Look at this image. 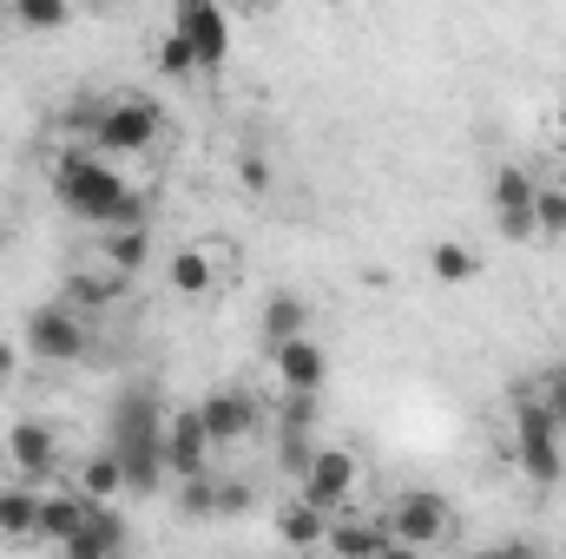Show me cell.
Segmentation results:
<instances>
[{"label": "cell", "instance_id": "obj_9", "mask_svg": "<svg viewBox=\"0 0 566 559\" xmlns=\"http://www.w3.org/2000/svg\"><path fill=\"white\" fill-rule=\"evenodd\" d=\"M488 198H494V218H501L507 238H534V198H541V178H534L527 165H501L494 184H488Z\"/></svg>", "mask_w": 566, "mask_h": 559}, {"label": "cell", "instance_id": "obj_13", "mask_svg": "<svg viewBox=\"0 0 566 559\" xmlns=\"http://www.w3.org/2000/svg\"><path fill=\"white\" fill-rule=\"evenodd\" d=\"M271 362H277L283 395H316L323 376H329V356H323V342H310V336H296V342L271 349Z\"/></svg>", "mask_w": 566, "mask_h": 559}, {"label": "cell", "instance_id": "obj_1", "mask_svg": "<svg viewBox=\"0 0 566 559\" xmlns=\"http://www.w3.org/2000/svg\"><path fill=\"white\" fill-rule=\"evenodd\" d=\"M53 198L86 218V224H106V231H145V191H133L99 151H80L66 145L53 158Z\"/></svg>", "mask_w": 566, "mask_h": 559}, {"label": "cell", "instance_id": "obj_18", "mask_svg": "<svg viewBox=\"0 0 566 559\" xmlns=\"http://www.w3.org/2000/svg\"><path fill=\"white\" fill-rule=\"evenodd\" d=\"M277 534H283V547L310 553V547H323V540H329V514H316V507L296 494L290 507H277Z\"/></svg>", "mask_w": 566, "mask_h": 559}, {"label": "cell", "instance_id": "obj_31", "mask_svg": "<svg viewBox=\"0 0 566 559\" xmlns=\"http://www.w3.org/2000/svg\"><path fill=\"white\" fill-rule=\"evenodd\" d=\"M238 178H244L251 191H271V165H264V151H244V158H238Z\"/></svg>", "mask_w": 566, "mask_h": 559}, {"label": "cell", "instance_id": "obj_25", "mask_svg": "<svg viewBox=\"0 0 566 559\" xmlns=\"http://www.w3.org/2000/svg\"><path fill=\"white\" fill-rule=\"evenodd\" d=\"M178 514H185V520H218V474L178 481Z\"/></svg>", "mask_w": 566, "mask_h": 559}, {"label": "cell", "instance_id": "obj_15", "mask_svg": "<svg viewBox=\"0 0 566 559\" xmlns=\"http://www.w3.org/2000/svg\"><path fill=\"white\" fill-rule=\"evenodd\" d=\"M86 514H93V500H86L80 487H66V494H40V540L73 547L80 527H86Z\"/></svg>", "mask_w": 566, "mask_h": 559}, {"label": "cell", "instance_id": "obj_11", "mask_svg": "<svg viewBox=\"0 0 566 559\" xmlns=\"http://www.w3.org/2000/svg\"><path fill=\"white\" fill-rule=\"evenodd\" d=\"M198 421H205L211 447H231V441H251V428H258V402H251L244 389H211V395L198 402Z\"/></svg>", "mask_w": 566, "mask_h": 559}, {"label": "cell", "instance_id": "obj_33", "mask_svg": "<svg viewBox=\"0 0 566 559\" xmlns=\"http://www.w3.org/2000/svg\"><path fill=\"white\" fill-rule=\"evenodd\" d=\"M376 559H428V553H416V547H402V540H382V547H376Z\"/></svg>", "mask_w": 566, "mask_h": 559}, {"label": "cell", "instance_id": "obj_22", "mask_svg": "<svg viewBox=\"0 0 566 559\" xmlns=\"http://www.w3.org/2000/svg\"><path fill=\"white\" fill-rule=\"evenodd\" d=\"M99 257H106L113 271H126V277H133V271H139L145 257H151V238H145V231H106Z\"/></svg>", "mask_w": 566, "mask_h": 559}, {"label": "cell", "instance_id": "obj_35", "mask_svg": "<svg viewBox=\"0 0 566 559\" xmlns=\"http://www.w3.org/2000/svg\"><path fill=\"white\" fill-rule=\"evenodd\" d=\"M554 133H560V145H566V99L554 106Z\"/></svg>", "mask_w": 566, "mask_h": 559}, {"label": "cell", "instance_id": "obj_5", "mask_svg": "<svg viewBox=\"0 0 566 559\" xmlns=\"http://www.w3.org/2000/svg\"><path fill=\"white\" fill-rule=\"evenodd\" d=\"M382 534L402 540V547H416V553H434V547L454 534V507H448L441 494H402V500L382 514Z\"/></svg>", "mask_w": 566, "mask_h": 559}, {"label": "cell", "instance_id": "obj_24", "mask_svg": "<svg viewBox=\"0 0 566 559\" xmlns=\"http://www.w3.org/2000/svg\"><path fill=\"white\" fill-rule=\"evenodd\" d=\"M428 271H434L441 283H474L481 257H474L468 244H434V251H428Z\"/></svg>", "mask_w": 566, "mask_h": 559}, {"label": "cell", "instance_id": "obj_30", "mask_svg": "<svg viewBox=\"0 0 566 559\" xmlns=\"http://www.w3.org/2000/svg\"><path fill=\"white\" fill-rule=\"evenodd\" d=\"M244 507H251V487L218 474V520H231V514H244Z\"/></svg>", "mask_w": 566, "mask_h": 559}, {"label": "cell", "instance_id": "obj_2", "mask_svg": "<svg viewBox=\"0 0 566 559\" xmlns=\"http://www.w3.org/2000/svg\"><path fill=\"white\" fill-rule=\"evenodd\" d=\"M106 454L126 467V494H158L165 487V402L158 389H126L113 402V441Z\"/></svg>", "mask_w": 566, "mask_h": 559}, {"label": "cell", "instance_id": "obj_6", "mask_svg": "<svg viewBox=\"0 0 566 559\" xmlns=\"http://www.w3.org/2000/svg\"><path fill=\"white\" fill-rule=\"evenodd\" d=\"M27 356L33 362H80L86 356V316L73 303H40L27 316Z\"/></svg>", "mask_w": 566, "mask_h": 559}, {"label": "cell", "instance_id": "obj_19", "mask_svg": "<svg viewBox=\"0 0 566 559\" xmlns=\"http://www.w3.org/2000/svg\"><path fill=\"white\" fill-rule=\"evenodd\" d=\"M389 534H382V520H329V540H323V553L336 559H376Z\"/></svg>", "mask_w": 566, "mask_h": 559}, {"label": "cell", "instance_id": "obj_32", "mask_svg": "<svg viewBox=\"0 0 566 559\" xmlns=\"http://www.w3.org/2000/svg\"><path fill=\"white\" fill-rule=\"evenodd\" d=\"M13 376H20V349H13V342H0V395L13 389Z\"/></svg>", "mask_w": 566, "mask_h": 559}, {"label": "cell", "instance_id": "obj_3", "mask_svg": "<svg viewBox=\"0 0 566 559\" xmlns=\"http://www.w3.org/2000/svg\"><path fill=\"white\" fill-rule=\"evenodd\" d=\"M165 133V106L158 99H145V93H113V99H93V126H86V139L99 158H139L151 151Z\"/></svg>", "mask_w": 566, "mask_h": 559}, {"label": "cell", "instance_id": "obj_27", "mask_svg": "<svg viewBox=\"0 0 566 559\" xmlns=\"http://www.w3.org/2000/svg\"><path fill=\"white\" fill-rule=\"evenodd\" d=\"M534 402H541V409H547V415L566 428V362L541 369V382H534Z\"/></svg>", "mask_w": 566, "mask_h": 559}, {"label": "cell", "instance_id": "obj_14", "mask_svg": "<svg viewBox=\"0 0 566 559\" xmlns=\"http://www.w3.org/2000/svg\"><path fill=\"white\" fill-rule=\"evenodd\" d=\"M126 271H113L106 257H86V271H73V283H66V303L86 316V309H106V303H119L126 296Z\"/></svg>", "mask_w": 566, "mask_h": 559}, {"label": "cell", "instance_id": "obj_37", "mask_svg": "<svg viewBox=\"0 0 566 559\" xmlns=\"http://www.w3.org/2000/svg\"><path fill=\"white\" fill-rule=\"evenodd\" d=\"M0 244H7V211H0Z\"/></svg>", "mask_w": 566, "mask_h": 559}, {"label": "cell", "instance_id": "obj_8", "mask_svg": "<svg viewBox=\"0 0 566 559\" xmlns=\"http://www.w3.org/2000/svg\"><path fill=\"white\" fill-rule=\"evenodd\" d=\"M171 33L191 46L198 66H224V60H231V20H224L211 0H185L178 20H171Z\"/></svg>", "mask_w": 566, "mask_h": 559}, {"label": "cell", "instance_id": "obj_12", "mask_svg": "<svg viewBox=\"0 0 566 559\" xmlns=\"http://www.w3.org/2000/svg\"><path fill=\"white\" fill-rule=\"evenodd\" d=\"M7 461H13V474L33 487V481H46L53 467H60V441H53V428L46 421H13L7 428Z\"/></svg>", "mask_w": 566, "mask_h": 559}, {"label": "cell", "instance_id": "obj_4", "mask_svg": "<svg viewBox=\"0 0 566 559\" xmlns=\"http://www.w3.org/2000/svg\"><path fill=\"white\" fill-rule=\"evenodd\" d=\"M514 454L534 487H554L566 474V428L534 402V389H521V402H514Z\"/></svg>", "mask_w": 566, "mask_h": 559}, {"label": "cell", "instance_id": "obj_7", "mask_svg": "<svg viewBox=\"0 0 566 559\" xmlns=\"http://www.w3.org/2000/svg\"><path fill=\"white\" fill-rule=\"evenodd\" d=\"M349 494H356V454H349V447H316L310 467H303V500L336 520V507H343Z\"/></svg>", "mask_w": 566, "mask_h": 559}, {"label": "cell", "instance_id": "obj_17", "mask_svg": "<svg viewBox=\"0 0 566 559\" xmlns=\"http://www.w3.org/2000/svg\"><path fill=\"white\" fill-rule=\"evenodd\" d=\"M0 540H40V494L27 481L0 487Z\"/></svg>", "mask_w": 566, "mask_h": 559}, {"label": "cell", "instance_id": "obj_20", "mask_svg": "<svg viewBox=\"0 0 566 559\" xmlns=\"http://www.w3.org/2000/svg\"><path fill=\"white\" fill-rule=\"evenodd\" d=\"M80 494H86L93 507H113V500L126 494V467H119V461H113V454L99 447V454H93V461L80 467Z\"/></svg>", "mask_w": 566, "mask_h": 559}, {"label": "cell", "instance_id": "obj_26", "mask_svg": "<svg viewBox=\"0 0 566 559\" xmlns=\"http://www.w3.org/2000/svg\"><path fill=\"white\" fill-rule=\"evenodd\" d=\"M534 238H566V184H541V198H534Z\"/></svg>", "mask_w": 566, "mask_h": 559}, {"label": "cell", "instance_id": "obj_23", "mask_svg": "<svg viewBox=\"0 0 566 559\" xmlns=\"http://www.w3.org/2000/svg\"><path fill=\"white\" fill-rule=\"evenodd\" d=\"M171 289H178V296H205V289H211V251H198V244L178 251V257H171Z\"/></svg>", "mask_w": 566, "mask_h": 559}, {"label": "cell", "instance_id": "obj_29", "mask_svg": "<svg viewBox=\"0 0 566 559\" xmlns=\"http://www.w3.org/2000/svg\"><path fill=\"white\" fill-rule=\"evenodd\" d=\"M158 73H171V80H185V73H198V60H191V46H185L178 33H165V40H158Z\"/></svg>", "mask_w": 566, "mask_h": 559}, {"label": "cell", "instance_id": "obj_28", "mask_svg": "<svg viewBox=\"0 0 566 559\" xmlns=\"http://www.w3.org/2000/svg\"><path fill=\"white\" fill-rule=\"evenodd\" d=\"M13 20H20V27H40V33H46V27H66L73 13H66L60 0H13Z\"/></svg>", "mask_w": 566, "mask_h": 559}, {"label": "cell", "instance_id": "obj_21", "mask_svg": "<svg viewBox=\"0 0 566 559\" xmlns=\"http://www.w3.org/2000/svg\"><path fill=\"white\" fill-rule=\"evenodd\" d=\"M303 329H310V303H303V296H271V303H264V336H271V349L296 342Z\"/></svg>", "mask_w": 566, "mask_h": 559}, {"label": "cell", "instance_id": "obj_10", "mask_svg": "<svg viewBox=\"0 0 566 559\" xmlns=\"http://www.w3.org/2000/svg\"><path fill=\"white\" fill-rule=\"evenodd\" d=\"M165 474H178V481H198V474H211V434H205L198 409H178V415H165Z\"/></svg>", "mask_w": 566, "mask_h": 559}, {"label": "cell", "instance_id": "obj_34", "mask_svg": "<svg viewBox=\"0 0 566 559\" xmlns=\"http://www.w3.org/2000/svg\"><path fill=\"white\" fill-rule=\"evenodd\" d=\"M468 559H527V553H514V547H501V553H494V547H488V553H468Z\"/></svg>", "mask_w": 566, "mask_h": 559}, {"label": "cell", "instance_id": "obj_36", "mask_svg": "<svg viewBox=\"0 0 566 559\" xmlns=\"http://www.w3.org/2000/svg\"><path fill=\"white\" fill-rule=\"evenodd\" d=\"M60 559H93V553H80V547H66V553H60Z\"/></svg>", "mask_w": 566, "mask_h": 559}, {"label": "cell", "instance_id": "obj_16", "mask_svg": "<svg viewBox=\"0 0 566 559\" xmlns=\"http://www.w3.org/2000/svg\"><path fill=\"white\" fill-rule=\"evenodd\" d=\"M73 547H80V553H93V559H126V553H133V540H126V520H119L113 507H93ZM60 553H66V547H60Z\"/></svg>", "mask_w": 566, "mask_h": 559}]
</instances>
